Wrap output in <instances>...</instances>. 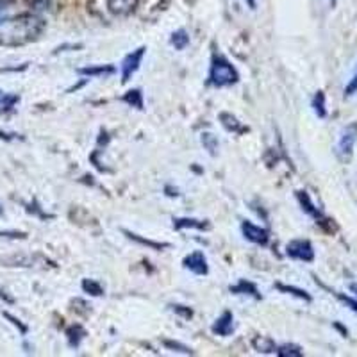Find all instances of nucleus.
Masks as SVG:
<instances>
[{"label": "nucleus", "instance_id": "f257e3e1", "mask_svg": "<svg viewBox=\"0 0 357 357\" xmlns=\"http://www.w3.org/2000/svg\"><path fill=\"white\" fill-rule=\"evenodd\" d=\"M45 29V22L36 15L6 18L0 24V45H22L36 40Z\"/></svg>", "mask_w": 357, "mask_h": 357}, {"label": "nucleus", "instance_id": "f03ea898", "mask_svg": "<svg viewBox=\"0 0 357 357\" xmlns=\"http://www.w3.org/2000/svg\"><path fill=\"white\" fill-rule=\"evenodd\" d=\"M240 81V73L232 66L227 57L222 54H215L211 61V68H209V75H207V82L209 86L215 88H227V86L236 84Z\"/></svg>", "mask_w": 357, "mask_h": 357}, {"label": "nucleus", "instance_id": "7ed1b4c3", "mask_svg": "<svg viewBox=\"0 0 357 357\" xmlns=\"http://www.w3.org/2000/svg\"><path fill=\"white\" fill-rule=\"evenodd\" d=\"M286 254L291 259L304 261V263L314 261V248L309 240H291L286 245Z\"/></svg>", "mask_w": 357, "mask_h": 357}, {"label": "nucleus", "instance_id": "20e7f679", "mask_svg": "<svg viewBox=\"0 0 357 357\" xmlns=\"http://www.w3.org/2000/svg\"><path fill=\"white\" fill-rule=\"evenodd\" d=\"M146 49L145 47H139V49L132 50V52L127 54L126 57H123V61H122V82L126 84V82H129V79L132 77L134 73L138 72L139 65H142L143 61V56H145Z\"/></svg>", "mask_w": 357, "mask_h": 357}, {"label": "nucleus", "instance_id": "39448f33", "mask_svg": "<svg viewBox=\"0 0 357 357\" xmlns=\"http://www.w3.org/2000/svg\"><path fill=\"white\" fill-rule=\"evenodd\" d=\"M356 142H357V126L356 123H352V126L343 129L340 139H337V155H340L341 159H349L350 155H352Z\"/></svg>", "mask_w": 357, "mask_h": 357}, {"label": "nucleus", "instance_id": "423d86ee", "mask_svg": "<svg viewBox=\"0 0 357 357\" xmlns=\"http://www.w3.org/2000/svg\"><path fill=\"white\" fill-rule=\"evenodd\" d=\"M183 264H184V268H186V270L193 272L195 275H207V273H209L207 259H206V256H204V252H200V250L191 252L190 256L184 257Z\"/></svg>", "mask_w": 357, "mask_h": 357}, {"label": "nucleus", "instance_id": "0eeeda50", "mask_svg": "<svg viewBox=\"0 0 357 357\" xmlns=\"http://www.w3.org/2000/svg\"><path fill=\"white\" fill-rule=\"evenodd\" d=\"M241 232H243V236L248 241H252V243L256 245H263L264 247V245L270 241V234H268L266 229L259 227V225H256V223L252 222L241 223Z\"/></svg>", "mask_w": 357, "mask_h": 357}, {"label": "nucleus", "instance_id": "6e6552de", "mask_svg": "<svg viewBox=\"0 0 357 357\" xmlns=\"http://www.w3.org/2000/svg\"><path fill=\"white\" fill-rule=\"evenodd\" d=\"M211 331L216 334V336H223V337L231 336L232 331H234V317H232V312L231 311L222 312V317L216 318V321L213 324Z\"/></svg>", "mask_w": 357, "mask_h": 357}, {"label": "nucleus", "instance_id": "1a4fd4ad", "mask_svg": "<svg viewBox=\"0 0 357 357\" xmlns=\"http://www.w3.org/2000/svg\"><path fill=\"white\" fill-rule=\"evenodd\" d=\"M139 0H107V9L116 17H126L132 13Z\"/></svg>", "mask_w": 357, "mask_h": 357}, {"label": "nucleus", "instance_id": "9d476101", "mask_svg": "<svg viewBox=\"0 0 357 357\" xmlns=\"http://www.w3.org/2000/svg\"><path fill=\"white\" fill-rule=\"evenodd\" d=\"M296 200L301 202L304 213H307L309 216H312V218L317 220V222L324 223V215H321L320 209H318V207L311 202V199H309V195H307V191H296Z\"/></svg>", "mask_w": 357, "mask_h": 357}, {"label": "nucleus", "instance_id": "9b49d317", "mask_svg": "<svg viewBox=\"0 0 357 357\" xmlns=\"http://www.w3.org/2000/svg\"><path fill=\"white\" fill-rule=\"evenodd\" d=\"M116 72L113 65H97V66H84V68H79V75H86V77H100V75H111V73Z\"/></svg>", "mask_w": 357, "mask_h": 357}, {"label": "nucleus", "instance_id": "f8f14e48", "mask_svg": "<svg viewBox=\"0 0 357 357\" xmlns=\"http://www.w3.org/2000/svg\"><path fill=\"white\" fill-rule=\"evenodd\" d=\"M231 293H234V295H250L256 301H261V293L257 291V286L254 282H248V280H240L236 286H231Z\"/></svg>", "mask_w": 357, "mask_h": 357}, {"label": "nucleus", "instance_id": "ddd939ff", "mask_svg": "<svg viewBox=\"0 0 357 357\" xmlns=\"http://www.w3.org/2000/svg\"><path fill=\"white\" fill-rule=\"evenodd\" d=\"M206 222L202 220H197V218H174V229L175 231H181V229H199V231H204L207 229Z\"/></svg>", "mask_w": 357, "mask_h": 357}, {"label": "nucleus", "instance_id": "4468645a", "mask_svg": "<svg viewBox=\"0 0 357 357\" xmlns=\"http://www.w3.org/2000/svg\"><path fill=\"white\" fill-rule=\"evenodd\" d=\"M252 347H254L256 352H261V354H275L277 350V345L273 343V340H270V337L266 336L254 337V340H252Z\"/></svg>", "mask_w": 357, "mask_h": 357}, {"label": "nucleus", "instance_id": "2eb2a0df", "mask_svg": "<svg viewBox=\"0 0 357 357\" xmlns=\"http://www.w3.org/2000/svg\"><path fill=\"white\" fill-rule=\"evenodd\" d=\"M86 336V331L82 325L75 324L72 325V327H68V331H66V337H68V343L70 347H73V349H77L79 345H81V341L84 340Z\"/></svg>", "mask_w": 357, "mask_h": 357}, {"label": "nucleus", "instance_id": "dca6fc26", "mask_svg": "<svg viewBox=\"0 0 357 357\" xmlns=\"http://www.w3.org/2000/svg\"><path fill=\"white\" fill-rule=\"evenodd\" d=\"M275 288L282 293H288V295L296 296V298H301V301L305 302H311V295H309L305 289L301 288H295V286H288V284H282V282H275Z\"/></svg>", "mask_w": 357, "mask_h": 357}, {"label": "nucleus", "instance_id": "f3484780", "mask_svg": "<svg viewBox=\"0 0 357 357\" xmlns=\"http://www.w3.org/2000/svg\"><path fill=\"white\" fill-rule=\"evenodd\" d=\"M170 45L174 47L175 50L186 49L188 45H190V36H188L186 31H184V29H178V31H175L170 38Z\"/></svg>", "mask_w": 357, "mask_h": 357}, {"label": "nucleus", "instance_id": "a211bd4d", "mask_svg": "<svg viewBox=\"0 0 357 357\" xmlns=\"http://www.w3.org/2000/svg\"><path fill=\"white\" fill-rule=\"evenodd\" d=\"M220 120H222V126L227 130H232V132H245V130H247L240 122H238V118L232 116V114L229 113L220 114Z\"/></svg>", "mask_w": 357, "mask_h": 357}, {"label": "nucleus", "instance_id": "6ab92c4d", "mask_svg": "<svg viewBox=\"0 0 357 357\" xmlns=\"http://www.w3.org/2000/svg\"><path fill=\"white\" fill-rule=\"evenodd\" d=\"M123 234H126L127 238H129V240H132V241H138V243H142V245H146V247L154 248V250H162V248H168V247H170V245H168V243H159V241L145 240V238H142V236L134 234V232H129V231H123Z\"/></svg>", "mask_w": 357, "mask_h": 357}, {"label": "nucleus", "instance_id": "aec40b11", "mask_svg": "<svg viewBox=\"0 0 357 357\" xmlns=\"http://www.w3.org/2000/svg\"><path fill=\"white\" fill-rule=\"evenodd\" d=\"M123 102L129 106L136 107V109H143V93L142 89H130L123 95Z\"/></svg>", "mask_w": 357, "mask_h": 357}, {"label": "nucleus", "instance_id": "412c9836", "mask_svg": "<svg viewBox=\"0 0 357 357\" xmlns=\"http://www.w3.org/2000/svg\"><path fill=\"white\" fill-rule=\"evenodd\" d=\"M311 107L314 111L318 118H325L327 116V109H325V93L324 91H317V95L312 97Z\"/></svg>", "mask_w": 357, "mask_h": 357}, {"label": "nucleus", "instance_id": "4be33fe9", "mask_svg": "<svg viewBox=\"0 0 357 357\" xmlns=\"http://www.w3.org/2000/svg\"><path fill=\"white\" fill-rule=\"evenodd\" d=\"M275 354H277V356H280V357H301V356H304V352H302L301 347L291 345V343H286V345L277 347Z\"/></svg>", "mask_w": 357, "mask_h": 357}, {"label": "nucleus", "instance_id": "5701e85b", "mask_svg": "<svg viewBox=\"0 0 357 357\" xmlns=\"http://www.w3.org/2000/svg\"><path fill=\"white\" fill-rule=\"evenodd\" d=\"M82 289H84L86 293H89V295H93V296H100L102 293H104V289H102V286L98 284L97 280H91V279L82 280Z\"/></svg>", "mask_w": 357, "mask_h": 357}, {"label": "nucleus", "instance_id": "b1692460", "mask_svg": "<svg viewBox=\"0 0 357 357\" xmlns=\"http://www.w3.org/2000/svg\"><path fill=\"white\" fill-rule=\"evenodd\" d=\"M162 345L167 347L168 350H174V352H181V354H190V356H193V350L190 349V347L183 345V343H178V341H172V340H165L162 341Z\"/></svg>", "mask_w": 357, "mask_h": 357}, {"label": "nucleus", "instance_id": "393cba45", "mask_svg": "<svg viewBox=\"0 0 357 357\" xmlns=\"http://www.w3.org/2000/svg\"><path fill=\"white\" fill-rule=\"evenodd\" d=\"M18 102L17 95H9V93H2L0 95V111H9L11 107H15V104Z\"/></svg>", "mask_w": 357, "mask_h": 357}, {"label": "nucleus", "instance_id": "a878e982", "mask_svg": "<svg viewBox=\"0 0 357 357\" xmlns=\"http://www.w3.org/2000/svg\"><path fill=\"white\" fill-rule=\"evenodd\" d=\"M202 143L207 151H209V154H215L216 149H218V139H216V136H213L211 132L202 134Z\"/></svg>", "mask_w": 357, "mask_h": 357}, {"label": "nucleus", "instance_id": "bb28decb", "mask_svg": "<svg viewBox=\"0 0 357 357\" xmlns=\"http://www.w3.org/2000/svg\"><path fill=\"white\" fill-rule=\"evenodd\" d=\"M13 4H15V0H0V24L8 18L9 9H11Z\"/></svg>", "mask_w": 357, "mask_h": 357}, {"label": "nucleus", "instance_id": "cd10ccee", "mask_svg": "<svg viewBox=\"0 0 357 357\" xmlns=\"http://www.w3.org/2000/svg\"><path fill=\"white\" fill-rule=\"evenodd\" d=\"M172 311L177 312V314H181V317L186 318V320H190V318L193 317V311H191L190 307H186V305L175 304V305H172Z\"/></svg>", "mask_w": 357, "mask_h": 357}, {"label": "nucleus", "instance_id": "c85d7f7f", "mask_svg": "<svg viewBox=\"0 0 357 357\" xmlns=\"http://www.w3.org/2000/svg\"><path fill=\"white\" fill-rule=\"evenodd\" d=\"M356 93H357V72L354 73V77L350 79V82L347 84V88H345L347 97H352V95H356Z\"/></svg>", "mask_w": 357, "mask_h": 357}, {"label": "nucleus", "instance_id": "c756f323", "mask_svg": "<svg viewBox=\"0 0 357 357\" xmlns=\"http://www.w3.org/2000/svg\"><path fill=\"white\" fill-rule=\"evenodd\" d=\"M0 236L2 238H11V240H25L27 238V234L25 232H13V231H0Z\"/></svg>", "mask_w": 357, "mask_h": 357}, {"label": "nucleus", "instance_id": "7c9ffc66", "mask_svg": "<svg viewBox=\"0 0 357 357\" xmlns=\"http://www.w3.org/2000/svg\"><path fill=\"white\" fill-rule=\"evenodd\" d=\"M336 296L340 298L341 302H343V304L349 305V307L357 314V302L354 301V298H350V296H347V295H341V293H336Z\"/></svg>", "mask_w": 357, "mask_h": 357}, {"label": "nucleus", "instance_id": "2f4dec72", "mask_svg": "<svg viewBox=\"0 0 357 357\" xmlns=\"http://www.w3.org/2000/svg\"><path fill=\"white\" fill-rule=\"evenodd\" d=\"M4 317L8 318V320L11 321L13 325H17L18 329H20V333H22V334H27V327H25V325L22 324V321L18 320V318H15V317H13V314H9V312H4Z\"/></svg>", "mask_w": 357, "mask_h": 357}, {"label": "nucleus", "instance_id": "473e14b6", "mask_svg": "<svg viewBox=\"0 0 357 357\" xmlns=\"http://www.w3.org/2000/svg\"><path fill=\"white\" fill-rule=\"evenodd\" d=\"M247 4L250 6V9H256V0H247Z\"/></svg>", "mask_w": 357, "mask_h": 357}, {"label": "nucleus", "instance_id": "72a5a7b5", "mask_svg": "<svg viewBox=\"0 0 357 357\" xmlns=\"http://www.w3.org/2000/svg\"><path fill=\"white\" fill-rule=\"evenodd\" d=\"M350 289H352V291L357 295V284H350Z\"/></svg>", "mask_w": 357, "mask_h": 357}, {"label": "nucleus", "instance_id": "f704fd0d", "mask_svg": "<svg viewBox=\"0 0 357 357\" xmlns=\"http://www.w3.org/2000/svg\"><path fill=\"white\" fill-rule=\"evenodd\" d=\"M2 215H4V207L0 206V216H2Z\"/></svg>", "mask_w": 357, "mask_h": 357}, {"label": "nucleus", "instance_id": "c9c22d12", "mask_svg": "<svg viewBox=\"0 0 357 357\" xmlns=\"http://www.w3.org/2000/svg\"><path fill=\"white\" fill-rule=\"evenodd\" d=\"M0 95H2V91H0Z\"/></svg>", "mask_w": 357, "mask_h": 357}, {"label": "nucleus", "instance_id": "e433bc0d", "mask_svg": "<svg viewBox=\"0 0 357 357\" xmlns=\"http://www.w3.org/2000/svg\"><path fill=\"white\" fill-rule=\"evenodd\" d=\"M333 2H334V0H333Z\"/></svg>", "mask_w": 357, "mask_h": 357}]
</instances>
